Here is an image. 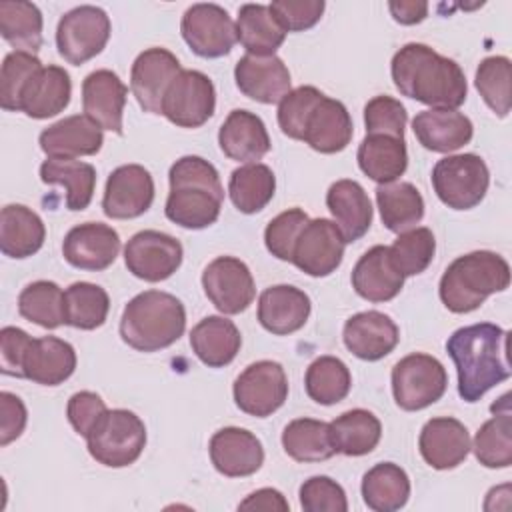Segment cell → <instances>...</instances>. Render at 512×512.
<instances>
[{
  "mask_svg": "<svg viewBox=\"0 0 512 512\" xmlns=\"http://www.w3.org/2000/svg\"><path fill=\"white\" fill-rule=\"evenodd\" d=\"M508 332L492 322L458 328L446 340V352L458 374V394L478 402L490 388L510 378Z\"/></svg>",
  "mask_w": 512,
  "mask_h": 512,
  "instance_id": "1",
  "label": "cell"
},
{
  "mask_svg": "<svg viewBox=\"0 0 512 512\" xmlns=\"http://www.w3.org/2000/svg\"><path fill=\"white\" fill-rule=\"evenodd\" d=\"M390 72L402 96L432 108L456 110L468 96L466 76L458 62L420 42L402 46L392 58Z\"/></svg>",
  "mask_w": 512,
  "mask_h": 512,
  "instance_id": "2",
  "label": "cell"
},
{
  "mask_svg": "<svg viewBox=\"0 0 512 512\" xmlns=\"http://www.w3.org/2000/svg\"><path fill=\"white\" fill-rule=\"evenodd\" d=\"M168 182L170 194L164 214L170 222L188 230H202L218 220L224 188L214 164L200 156H182L170 166Z\"/></svg>",
  "mask_w": 512,
  "mask_h": 512,
  "instance_id": "3",
  "label": "cell"
},
{
  "mask_svg": "<svg viewBox=\"0 0 512 512\" xmlns=\"http://www.w3.org/2000/svg\"><path fill=\"white\" fill-rule=\"evenodd\" d=\"M510 284L508 262L490 250H476L458 256L442 274L438 294L442 304L454 314H468L496 292Z\"/></svg>",
  "mask_w": 512,
  "mask_h": 512,
  "instance_id": "4",
  "label": "cell"
},
{
  "mask_svg": "<svg viewBox=\"0 0 512 512\" xmlns=\"http://www.w3.org/2000/svg\"><path fill=\"white\" fill-rule=\"evenodd\" d=\"M186 328L184 304L162 290L136 294L122 312L120 338L138 352H158L172 346Z\"/></svg>",
  "mask_w": 512,
  "mask_h": 512,
  "instance_id": "5",
  "label": "cell"
},
{
  "mask_svg": "<svg viewBox=\"0 0 512 512\" xmlns=\"http://www.w3.org/2000/svg\"><path fill=\"white\" fill-rule=\"evenodd\" d=\"M90 456L108 468L134 464L146 446V426L130 410H106L86 436Z\"/></svg>",
  "mask_w": 512,
  "mask_h": 512,
  "instance_id": "6",
  "label": "cell"
},
{
  "mask_svg": "<svg viewBox=\"0 0 512 512\" xmlns=\"http://www.w3.org/2000/svg\"><path fill=\"white\" fill-rule=\"evenodd\" d=\"M490 184L486 162L478 154H452L440 158L432 168V188L442 204L452 210L478 206Z\"/></svg>",
  "mask_w": 512,
  "mask_h": 512,
  "instance_id": "7",
  "label": "cell"
},
{
  "mask_svg": "<svg viewBox=\"0 0 512 512\" xmlns=\"http://www.w3.org/2000/svg\"><path fill=\"white\" fill-rule=\"evenodd\" d=\"M446 386V368L430 354H408L392 368V394L396 404L406 412H416L438 402Z\"/></svg>",
  "mask_w": 512,
  "mask_h": 512,
  "instance_id": "8",
  "label": "cell"
},
{
  "mask_svg": "<svg viewBox=\"0 0 512 512\" xmlns=\"http://www.w3.org/2000/svg\"><path fill=\"white\" fill-rule=\"evenodd\" d=\"M110 18L98 6H76L68 10L56 28L58 54L74 66L98 56L110 38Z\"/></svg>",
  "mask_w": 512,
  "mask_h": 512,
  "instance_id": "9",
  "label": "cell"
},
{
  "mask_svg": "<svg viewBox=\"0 0 512 512\" xmlns=\"http://www.w3.org/2000/svg\"><path fill=\"white\" fill-rule=\"evenodd\" d=\"M232 394L244 414L266 418L282 408L288 398L286 372L274 360H258L238 374Z\"/></svg>",
  "mask_w": 512,
  "mask_h": 512,
  "instance_id": "10",
  "label": "cell"
},
{
  "mask_svg": "<svg viewBox=\"0 0 512 512\" xmlns=\"http://www.w3.org/2000/svg\"><path fill=\"white\" fill-rule=\"evenodd\" d=\"M214 108V84L200 70H180L162 100V116L180 128H200L212 118Z\"/></svg>",
  "mask_w": 512,
  "mask_h": 512,
  "instance_id": "11",
  "label": "cell"
},
{
  "mask_svg": "<svg viewBox=\"0 0 512 512\" xmlns=\"http://www.w3.org/2000/svg\"><path fill=\"white\" fill-rule=\"evenodd\" d=\"M180 32L190 50L202 58L226 56L238 42L230 14L222 6L208 2L192 4L184 12Z\"/></svg>",
  "mask_w": 512,
  "mask_h": 512,
  "instance_id": "12",
  "label": "cell"
},
{
  "mask_svg": "<svg viewBox=\"0 0 512 512\" xmlns=\"http://www.w3.org/2000/svg\"><path fill=\"white\" fill-rule=\"evenodd\" d=\"M182 244L160 230L136 232L124 246V264L128 272L146 282L170 278L182 264Z\"/></svg>",
  "mask_w": 512,
  "mask_h": 512,
  "instance_id": "13",
  "label": "cell"
},
{
  "mask_svg": "<svg viewBox=\"0 0 512 512\" xmlns=\"http://www.w3.org/2000/svg\"><path fill=\"white\" fill-rule=\"evenodd\" d=\"M202 288L206 298L222 314L244 312L256 296L250 268L234 256L214 258L202 272Z\"/></svg>",
  "mask_w": 512,
  "mask_h": 512,
  "instance_id": "14",
  "label": "cell"
},
{
  "mask_svg": "<svg viewBox=\"0 0 512 512\" xmlns=\"http://www.w3.org/2000/svg\"><path fill=\"white\" fill-rule=\"evenodd\" d=\"M344 248L346 242L338 226L328 218H314L308 220L294 244L292 264L308 276L324 278L342 264Z\"/></svg>",
  "mask_w": 512,
  "mask_h": 512,
  "instance_id": "15",
  "label": "cell"
},
{
  "mask_svg": "<svg viewBox=\"0 0 512 512\" xmlns=\"http://www.w3.org/2000/svg\"><path fill=\"white\" fill-rule=\"evenodd\" d=\"M154 202V180L140 164H124L110 172L102 196L108 218L130 220L142 216Z\"/></svg>",
  "mask_w": 512,
  "mask_h": 512,
  "instance_id": "16",
  "label": "cell"
},
{
  "mask_svg": "<svg viewBox=\"0 0 512 512\" xmlns=\"http://www.w3.org/2000/svg\"><path fill=\"white\" fill-rule=\"evenodd\" d=\"M178 58L166 48L140 52L130 70V90L148 114H162V100L170 82L180 74Z\"/></svg>",
  "mask_w": 512,
  "mask_h": 512,
  "instance_id": "17",
  "label": "cell"
},
{
  "mask_svg": "<svg viewBox=\"0 0 512 512\" xmlns=\"http://www.w3.org/2000/svg\"><path fill=\"white\" fill-rule=\"evenodd\" d=\"M120 252L118 232L102 222H84L74 226L62 242L64 260L80 270L100 272L114 264Z\"/></svg>",
  "mask_w": 512,
  "mask_h": 512,
  "instance_id": "18",
  "label": "cell"
},
{
  "mask_svg": "<svg viewBox=\"0 0 512 512\" xmlns=\"http://www.w3.org/2000/svg\"><path fill=\"white\" fill-rule=\"evenodd\" d=\"M210 460L228 478L252 476L264 464L262 442L246 428L226 426L210 438Z\"/></svg>",
  "mask_w": 512,
  "mask_h": 512,
  "instance_id": "19",
  "label": "cell"
},
{
  "mask_svg": "<svg viewBox=\"0 0 512 512\" xmlns=\"http://www.w3.org/2000/svg\"><path fill=\"white\" fill-rule=\"evenodd\" d=\"M128 88L112 70H94L82 82V108L102 130L124 134V104Z\"/></svg>",
  "mask_w": 512,
  "mask_h": 512,
  "instance_id": "20",
  "label": "cell"
},
{
  "mask_svg": "<svg viewBox=\"0 0 512 512\" xmlns=\"http://www.w3.org/2000/svg\"><path fill=\"white\" fill-rule=\"evenodd\" d=\"M234 80L238 90L260 102V104H276L290 92V72L288 66L272 56H242L234 66Z\"/></svg>",
  "mask_w": 512,
  "mask_h": 512,
  "instance_id": "21",
  "label": "cell"
},
{
  "mask_svg": "<svg viewBox=\"0 0 512 512\" xmlns=\"http://www.w3.org/2000/svg\"><path fill=\"white\" fill-rule=\"evenodd\" d=\"M342 340L356 358L374 362L388 356L396 348L400 340V330L388 314L378 310H366L346 320Z\"/></svg>",
  "mask_w": 512,
  "mask_h": 512,
  "instance_id": "22",
  "label": "cell"
},
{
  "mask_svg": "<svg viewBox=\"0 0 512 512\" xmlns=\"http://www.w3.org/2000/svg\"><path fill=\"white\" fill-rule=\"evenodd\" d=\"M38 144L48 158L94 156L104 144V134L86 114H72L44 128Z\"/></svg>",
  "mask_w": 512,
  "mask_h": 512,
  "instance_id": "23",
  "label": "cell"
},
{
  "mask_svg": "<svg viewBox=\"0 0 512 512\" xmlns=\"http://www.w3.org/2000/svg\"><path fill=\"white\" fill-rule=\"evenodd\" d=\"M470 434L466 426L450 416L430 418L418 438V450L434 470H452L462 464L470 452Z\"/></svg>",
  "mask_w": 512,
  "mask_h": 512,
  "instance_id": "24",
  "label": "cell"
},
{
  "mask_svg": "<svg viewBox=\"0 0 512 512\" xmlns=\"http://www.w3.org/2000/svg\"><path fill=\"white\" fill-rule=\"evenodd\" d=\"M312 304L304 290L292 284H276L266 288L258 298V322L264 330L276 336H286L300 330Z\"/></svg>",
  "mask_w": 512,
  "mask_h": 512,
  "instance_id": "25",
  "label": "cell"
},
{
  "mask_svg": "<svg viewBox=\"0 0 512 512\" xmlns=\"http://www.w3.org/2000/svg\"><path fill=\"white\" fill-rule=\"evenodd\" d=\"M412 130L426 150L442 154L460 150L472 140L474 134L472 120L466 114L450 108H430L418 112L412 120Z\"/></svg>",
  "mask_w": 512,
  "mask_h": 512,
  "instance_id": "26",
  "label": "cell"
},
{
  "mask_svg": "<svg viewBox=\"0 0 512 512\" xmlns=\"http://www.w3.org/2000/svg\"><path fill=\"white\" fill-rule=\"evenodd\" d=\"M76 370L74 346L56 336L32 338L22 362V378L42 386H58Z\"/></svg>",
  "mask_w": 512,
  "mask_h": 512,
  "instance_id": "27",
  "label": "cell"
},
{
  "mask_svg": "<svg viewBox=\"0 0 512 512\" xmlns=\"http://www.w3.org/2000/svg\"><path fill=\"white\" fill-rule=\"evenodd\" d=\"M218 144L224 156L236 162L252 164L270 150V136L260 116L248 110H232L218 130Z\"/></svg>",
  "mask_w": 512,
  "mask_h": 512,
  "instance_id": "28",
  "label": "cell"
},
{
  "mask_svg": "<svg viewBox=\"0 0 512 512\" xmlns=\"http://www.w3.org/2000/svg\"><path fill=\"white\" fill-rule=\"evenodd\" d=\"M72 96L70 74L56 64L42 66L24 86L20 96V112L28 118L44 120L60 114Z\"/></svg>",
  "mask_w": 512,
  "mask_h": 512,
  "instance_id": "29",
  "label": "cell"
},
{
  "mask_svg": "<svg viewBox=\"0 0 512 512\" xmlns=\"http://www.w3.org/2000/svg\"><path fill=\"white\" fill-rule=\"evenodd\" d=\"M404 276L390 260L388 246H372L366 250L352 270V288L368 302H388L400 294Z\"/></svg>",
  "mask_w": 512,
  "mask_h": 512,
  "instance_id": "30",
  "label": "cell"
},
{
  "mask_svg": "<svg viewBox=\"0 0 512 512\" xmlns=\"http://www.w3.org/2000/svg\"><path fill=\"white\" fill-rule=\"evenodd\" d=\"M326 206L346 244L356 242L370 230L372 202L356 180H336L326 192Z\"/></svg>",
  "mask_w": 512,
  "mask_h": 512,
  "instance_id": "31",
  "label": "cell"
},
{
  "mask_svg": "<svg viewBox=\"0 0 512 512\" xmlns=\"http://www.w3.org/2000/svg\"><path fill=\"white\" fill-rule=\"evenodd\" d=\"M352 134L354 126L346 106L324 96L312 110L302 140L320 154H336L350 144Z\"/></svg>",
  "mask_w": 512,
  "mask_h": 512,
  "instance_id": "32",
  "label": "cell"
},
{
  "mask_svg": "<svg viewBox=\"0 0 512 512\" xmlns=\"http://www.w3.org/2000/svg\"><path fill=\"white\" fill-rule=\"evenodd\" d=\"M192 352L208 368L228 366L242 346L236 324L224 316H206L190 332Z\"/></svg>",
  "mask_w": 512,
  "mask_h": 512,
  "instance_id": "33",
  "label": "cell"
},
{
  "mask_svg": "<svg viewBox=\"0 0 512 512\" xmlns=\"http://www.w3.org/2000/svg\"><path fill=\"white\" fill-rule=\"evenodd\" d=\"M46 238L42 218L24 204H8L0 212V250L22 260L36 254Z\"/></svg>",
  "mask_w": 512,
  "mask_h": 512,
  "instance_id": "34",
  "label": "cell"
},
{
  "mask_svg": "<svg viewBox=\"0 0 512 512\" xmlns=\"http://www.w3.org/2000/svg\"><path fill=\"white\" fill-rule=\"evenodd\" d=\"M360 170L378 184L396 182L408 166L404 138L388 134H366L356 152Z\"/></svg>",
  "mask_w": 512,
  "mask_h": 512,
  "instance_id": "35",
  "label": "cell"
},
{
  "mask_svg": "<svg viewBox=\"0 0 512 512\" xmlns=\"http://www.w3.org/2000/svg\"><path fill=\"white\" fill-rule=\"evenodd\" d=\"M40 180L66 188V208L78 212L92 202L96 170L92 164L74 158H46L40 166Z\"/></svg>",
  "mask_w": 512,
  "mask_h": 512,
  "instance_id": "36",
  "label": "cell"
},
{
  "mask_svg": "<svg viewBox=\"0 0 512 512\" xmlns=\"http://www.w3.org/2000/svg\"><path fill=\"white\" fill-rule=\"evenodd\" d=\"M364 504L374 512H394L406 506L410 498V478L394 462L374 464L362 476Z\"/></svg>",
  "mask_w": 512,
  "mask_h": 512,
  "instance_id": "37",
  "label": "cell"
},
{
  "mask_svg": "<svg viewBox=\"0 0 512 512\" xmlns=\"http://www.w3.org/2000/svg\"><path fill=\"white\" fill-rule=\"evenodd\" d=\"M236 38L254 56H272L284 42L286 30L280 26L270 6L244 4L238 10Z\"/></svg>",
  "mask_w": 512,
  "mask_h": 512,
  "instance_id": "38",
  "label": "cell"
},
{
  "mask_svg": "<svg viewBox=\"0 0 512 512\" xmlns=\"http://www.w3.org/2000/svg\"><path fill=\"white\" fill-rule=\"evenodd\" d=\"M328 426L336 454L344 456L370 454L378 446L382 436L380 420L364 408L348 410L334 418Z\"/></svg>",
  "mask_w": 512,
  "mask_h": 512,
  "instance_id": "39",
  "label": "cell"
},
{
  "mask_svg": "<svg viewBox=\"0 0 512 512\" xmlns=\"http://www.w3.org/2000/svg\"><path fill=\"white\" fill-rule=\"evenodd\" d=\"M376 204L382 224L390 232H406L414 228L424 216V198L410 182L378 184Z\"/></svg>",
  "mask_w": 512,
  "mask_h": 512,
  "instance_id": "40",
  "label": "cell"
},
{
  "mask_svg": "<svg viewBox=\"0 0 512 512\" xmlns=\"http://www.w3.org/2000/svg\"><path fill=\"white\" fill-rule=\"evenodd\" d=\"M42 12L26 0L0 2V34L20 52L36 54L42 48Z\"/></svg>",
  "mask_w": 512,
  "mask_h": 512,
  "instance_id": "41",
  "label": "cell"
},
{
  "mask_svg": "<svg viewBox=\"0 0 512 512\" xmlns=\"http://www.w3.org/2000/svg\"><path fill=\"white\" fill-rule=\"evenodd\" d=\"M276 176L270 166L252 162L230 174L228 196L242 214H256L274 198Z\"/></svg>",
  "mask_w": 512,
  "mask_h": 512,
  "instance_id": "42",
  "label": "cell"
},
{
  "mask_svg": "<svg viewBox=\"0 0 512 512\" xmlns=\"http://www.w3.org/2000/svg\"><path fill=\"white\" fill-rule=\"evenodd\" d=\"M282 448L296 462H322L336 454L328 422L296 418L282 432Z\"/></svg>",
  "mask_w": 512,
  "mask_h": 512,
  "instance_id": "43",
  "label": "cell"
},
{
  "mask_svg": "<svg viewBox=\"0 0 512 512\" xmlns=\"http://www.w3.org/2000/svg\"><path fill=\"white\" fill-rule=\"evenodd\" d=\"M18 312L28 322H34L46 330H54L66 324L64 292L56 282L50 280L30 282L18 296Z\"/></svg>",
  "mask_w": 512,
  "mask_h": 512,
  "instance_id": "44",
  "label": "cell"
},
{
  "mask_svg": "<svg viewBox=\"0 0 512 512\" xmlns=\"http://www.w3.org/2000/svg\"><path fill=\"white\" fill-rule=\"evenodd\" d=\"M66 324L78 330L100 328L110 310L108 292L92 282H74L64 290Z\"/></svg>",
  "mask_w": 512,
  "mask_h": 512,
  "instance_id": "45",
  "label": "cell"
},
{
  "mask_svg": "<svg viewBox=\"0 0 512 512\" xmlns=\"http://www.w3.org/2000/svg\"><path fill=\"white\" fill-rule=\"evenodd\" d=\"M352 376L348 366L336 356L316 358L304 376V388L310 400L330 406L344 400L350 392Z\"/></svg>",
  "mask_w": 512,
  "mask_h": 512,
  "instance_id": "46",
  "label": "cell"
},
{
  "mask_svg": "<svg viewBox=\"0 0 512 512\" xmlns=\"http://www.w3.org/2000/svg\"><path fill=\"white\" fill-rule=\"evenodd\" d=\"M476 460L486 468H508L512 464V418L510 408L504 412H496L490 420H486L476 436L474 444Z\"/></svg>",
  "mask_w": 512,
  "mask_h": 512,
  "instance_id": "47",
  "label": "cell"
},
{
  "mask_svg": "<svg viewBox=\"0 0 512 512\" xmlns=\"http://www.w3.org/2000/svg\"><path fill=\"white\" fill-rule=\"evenodd\" d=\"M390 260L396 266V270L406 276L422 274L434 258L436 252V240L430 228H410L406 232H400L398 238L388 246Z\"/></svg>",
  "mask_w": 512,
  "mask_h": 512,
  "instance_id": "48",
  "label": "cell"
},
{
  "mask_svg": "<svg viewBox=\"0 0 512 512\" xmlns=\"http://www.w3.org/2000/svg\"><path fill=\"white\" fill-rule=\"evenodd\" d=\"M510 60L506 56H488L476 68V90L486 106L500 118L510 112Z\"/></svg>",
  "mask_w": 512,
  "mask_h": 512,
  "instance_id": "49",
  "label": "cell"
},
{
  "mask_svg": "<svg viewBox=\"0 0 512 512\" xmlns=\"http://www.w3.org/2000/svg\"><path fill=\"white\" fill-rule=\"evenodd\" d=\"M42 68L36 54L12 50L6 54L0 70V106L8 112H20V96L28 80Z\"/></svg>",
  "mask_w": 512,
  "mask_h": 512,
  "instance_id": "50",
  "label": "cell"
},
{
  "mask_svg": "<svg viewBox=\"0 0 512 512\" xmlns=\"http://www.w3.org/2000/svg\"><path fill=\"white\" fill-rule=\"evenodd\" d=\"M322 98H324V94L314 86H298V88L290 90L278 102L280 130L292 140H302L308 118Z\"/></svg>",
  "mask_w": 512,
  "mask_h": 512,
  "instance_id": "51",
  "label": "cell"
},
{
  "mask_svg": "<svg viewBox=\"0 0 512 512\" xmlns=\"http://www.w3.org/2000/svg\"><path fill=\"white\" fill-rule=\"evenodd\" d=\"M308 214L302 208H288L272 218L264 230V244L272 256L284 262H292L294 244L308 224Z\"/></svg>",
  "mask_w": 512,
  "mask_h": 512,
  "instance_id": "52",
  "label": "cell"
},
{
  "mask_svg": "<svg viewBox=\"0 0 512 512\" xmlns=\"http://www.w3.org/2000/svg\"><path fill=\"white\" fill-rule=\"evenodd\" d=\"M406 122V108L400 104V100L392 96H374L364 106L366 134H388L404 138Z\"/></svg>",
  "mask_w": 512,
  "mask_h": 512,
  "instance_id": "53",
  "label": "cell"
},
{
  "mask_svg": "<svg viewBox=\"0 0 512 512\" xmlns=\"http://www.w3.org/2000/svg\"><path fill=\"white\" fill-rule=\"evenodd\" d=\"M300 506L304 512H346L344 488L328 476H312L300 486Z\"/></svg>",
  "mask_w": 512,
  "mask_h": 512,
  "instance_id": "54",
  "label": "cell"
},
{
  "mask_svg": "<svg viewBox=\"0 0 512 512\" xmlns=\"http://www.w3.org/2000/svg\"><path fill=\"white\" fill-rule=\"evenodd\" d=\"M268 6L286 32H302L312 28L322 18L326 8L322 0H274Z\"/></svg>",
  "mask_w": 512,
  "mask_h": 512,
  "instance_id": "55",
  "label": "cell"
},
{
  "mask_svg": "<svg viewBox=\"0 0 512 512\" xmlns=\"http://www.w3.org/2000/svg\"><path fill=\"white\" fill-rule=\"evenodd\" d=\"M106 404L104 400L90 390H82L70 396L68 406H66V416L70 426L76 430V434L80 436H88V432L94 428V424L102 418V414L106 412Z\"/></svg>",
  "mask_w": 512,
  "mask_h": 512,
  "instance_id": "56",
  "label": "cell"
},
{
  "mask_svg": "<svg viewBox=\"0 0 512 512\" xmlns=\"http://www.w3.org/2000/svg\"><path fill=\"white\" fill-rule=\"evenodd\" d=\"M32 336L16 326L0 330V372L6 376L22 378V362Z\"/></svg>",
  "mask_w": 512,
  "mask_h": 512,
  "instance_id": "57",
  "label": "cell"
},
{
  "mask_svg": "<svg viewBox=\"0 0 512 512\" xmlns=\"http://www.w3.org/2000/svg\"><path fill=\"white\" fill-rule=\"evenodd\" d=\"M0 414V446H8L24 432L28 412L16 394L0 392Z\"/></svg>",
  "mask_w": 512,
  "mask_h": 512,
  "instance_id": "58",
  "label": "cell"
},
{
  "mask_svg": "<svg viewBox=\"0 0 512 512\" xmlns=\"http://www.w3.org/2000/svg\"><path fill=\"white\" fill-rule=\"evenodd\" d=\"M288 502L282 496V492L274 488H260L252 494H248L240 504L238 510H278V512H288Z\"/></svg>",
  "mask_w": 512,
  "mask_h": 512,
  "instance_id": "59",
  "label": "cell"
},
{
  "mask_svg": "<svg viewBox=\"0 0 512 512\" xmlns=\"http://www.w3.org/2000/svg\"><path fill=\"white\" fill-rule=\"evenodd\" d=\"M390 14L396 22L412 26L422 22L428 16V4L426 2H390L388 4Z\"/></svg>",
  "mask_w": 512,
  "mask_h": 512,
  "instance_id": "60",
  "label": "cell"
}]
</instances>
